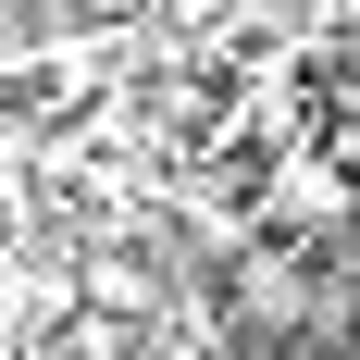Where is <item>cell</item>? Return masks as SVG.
Here are the masks:
<instances>
[{
	"label": "cell",
	"instance_id": "cell-1",
	"mask_svg": "<svg viewBox=\"0 0 360 360\" xmlns=\"http://www.w3.org/2000/svg\"><path fill=\"white\" fill-rule=\"evenodd\" d=\"M261 212H274V236L323 249L335 224H348V162H335V149H286V162H274V186H261Z\"/></svg>",
	"mask_w": 360,
	"mask_h": 360
},
{
	"label": "cell",
	"instance_id": "cell-2",
	"mask_svg": "<svg viewBox=\"0 0 360 360\" xmlns=\"http://www.w3.org/2000/svg\"><path fill=\"white\" fill-rule=\"evenodd\" d=\"M87 298L100 311H149V261L137 249H87Z\"/></svg>",
	"mask_w": 360,
	"mask_h": 360
},
{
	"label": "cell",
	"instance_id": "cell-3",
	"mask_svg": "<svg viewBox=\"0 0 360 360\" xmlns=\"http://www.w3.org/2000/svg\"><path fill=\"white\" fill-rule=\"evenodd\" d=\"M236 360H274V348H236Z\"/></svg>",
	"mask_w": 360,
	"mask_h": 360
}]
</instances>
